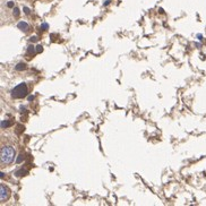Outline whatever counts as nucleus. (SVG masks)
<instances>
[{"mask_svg": "<svg viewBox=\"0 0 206 206\" xmlns=\"http://www.w3.org/2000/svg\"><path fill=\"white\" fill-rule=\"evenodd\" d=\"M24 69H26V65L23 64V62H21V64H18L16 66V70H24Z\"/></svg>", "mask_w": 206, "mask_h": 206, "instance_id": "6", "label": "nucleus"}, {"mask_svg": "<svg viewBox=\"0 0 206 206\" xmlns=\"http://www.w3.org/2000/svg\"><path fill=\"white\" fill-rule=\"evenodd\" d=\"M17 27L21 29V31H23V32H27V31L29 29V25L26 23V22H19Z\"/></svg>", "mask_w": 206, "mask_h": 206, "instance_id": "4", "label": "nucleus"}, {"mask_svg": "<svg viewBox=\"0 0 206 206\" xmlns=\"http://www.w3.org/2000/svg\"><path fill=\"white\" fill-rule=\"evenodd\" d=\"M34 53H35V48L33 47V45H29L28 49H27V56H34Z\"/></svg>", "mask_w": 206, "mask_h": 206, "instance_id": "5", "label": "nucleus"}, {"mask_svg": "<svg viewBox=\"0 0 206 206\" xmlns=\"http://www.w3.org/2000/svg\"><path fill=\"white\" fill-rule=\"evenodd\" d=\"M42 28L47 29L48 28V24H43V25H42Z\"/></svg>", "mask_w": 206, "mask_h": 206, "instance_id": "10", "label": "nucleus"}, {"mask_svg": "<svg viewBox=\"0 0 206 206\" xmlns=\"http://www.w3.org/2000/svg\"><path fill=\"white\" fill-rule=\"evenodd\" d=\"M38 49H36V51H38V52H42V51H43V48H42V45H38Z\"/></svg>", "mask_w": 206, "mask_h": 206, "instance_id": "8", "label": "nucleus"}, {"mask_svg": "<svg viewBox=\"0 0 206 206\" xmlns=\"http://www.w3.org/2000/svg\"><path fill=\"white\" fill-rule=\"evenodd\" d=\"M16 157V151L14 146L9 144H5L0 148V160H1V165L7 167L10 163H13Z\"/></svg>", "mask_w": 206, "mask_h": 206, "instance_id": "1", "label": "nucleus"}, {"mask_svg": "<svg viewBox=\"0 0 206 206\" xmlns=\"http://www.w3.org/2000/svg\"><path fill=\"white\" fill-rule=\"evenodd\" d=\"M14 15L16 16V17H18V16H19V9H18V8H14Z\"/></svg>", "mask_w": 206, "mask_h": 206, "instance_id": "7", "label": "nucleus"}, {"mask_svg": "<svg viewBox=\"0 0 206 206\" xmlns=\"http://www.w3.org/2000/svg\"><path fill=\"white\" fill-rule=\"evenodd\" d=\"M27 94H28V87H27V85L25 83H21L19 85H17L12 91L13 99H23Z\"/></svg>", "mask_w": 206, "mask_h": 206, "instance_id": "2", "label": "nucleus"}, {"mask_svg": "<svg viewBox=\"0 0 206 206\" xmlns=\"http://www.w3.org/2000/svg\"><path fill=\"white\" fill-rule=\"evenodd\" d=\"M8 7H10V8H12V7H14V3H13V1H9V3H8Z\"/></svg>", "mask_w": 206, "mask_h": 206, "instance_id": "9", "label": "nucleus"}, {"mask_svg": "<svg viewBox=\"0 0 206 206\" xmlns=\"http://www.w3.org/2000/svg\"><path fill=\"white\" fill-rule=\"evenodd\" d=\"M10 195H12L10 189H9L6 185L1 183V185H0V202H1V203L7 202V200L9 199V197H10Z\"/></svg>", "mask_w": 206, "mask_h": 206, "instance_id": "3", "label": "nucleus"}]
</instances>
